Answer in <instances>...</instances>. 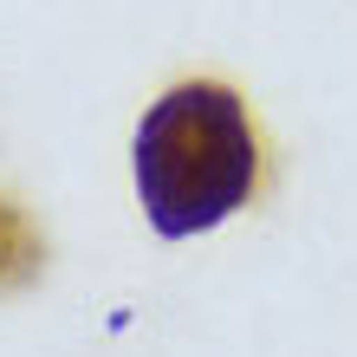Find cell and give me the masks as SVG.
<instances>
[{"label":"cell","mask_w":357,"mask_h":357,"mask_svg":"<svg viewBox=\"0 0 357 357\" xmlns=\"http://www.w3.org/2000/svg\"><path fill=\"white\" fill-rule=\"evenodd\" d=\"M39 266H46V247H39V234L26 227V215H20L13 202H0V292L33 286Z\"/></svg>","instance_id":"obj_2"},{"label":"cell","mask_w":357,"mask_h":357,"mask_svg":"<svg viewBox=\"0 0 357 357\" xmlns=\"http://www.w3.org/2000/svg\"><path fill=\"white\" fill-rule=\"evenodd\" d=\"M260 143L227 85H176L137 123V195L162 241H188L247 208Z\"/></svg>","instance_id":"obj_1"}]
</instances>
